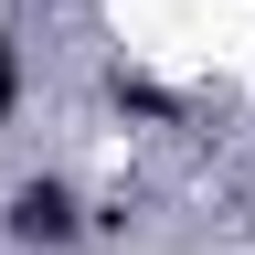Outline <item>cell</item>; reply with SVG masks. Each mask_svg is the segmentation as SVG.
Segmentation results:
<instances>
[{"mask_svg": "<svg viewBox=\"0 0 255 255\" xmlns=\"http://www.w3.org/2000/svg\"><path fill=\"white\" fill-rule=\"evenodd\" d=\"M0 234H11V245H32V255H64V245L85 234V202H75V181L32 170V181L11 191V213H0Z\"/></svg>", "mask_w": 255, "mask_h": 255, "instance_id": "cell-1", "label": "cell"}, {"mask_svg": "<svg viewBox=\"0 0 255 255\" xmlns=\"http://www.w3.org/2000/svg\"><path fill=\"white\" fill-rule=\"evenodd\" d=\"M107 96H117V107H128V117H181V107H170V96H159V85H149V75H117V85H107Z\"/></svg>", "mask_w": 255, "mask_h": 255, "instance_id": "cell-2", "label": "cell"}, {"mask_svg": "<svg viewBox=\"0 0 255 255\" xmlns=\"http://www.w3.org/2000/svg\"><path fill=\"white\" fill-rule=\"evenodd\" d=\"M0 107H11V43H0Z\"/></svg>", "mask_w": 255, "mask_h": 255, "instance_id": "cell-3", "label": "cell"}]
</instances>
